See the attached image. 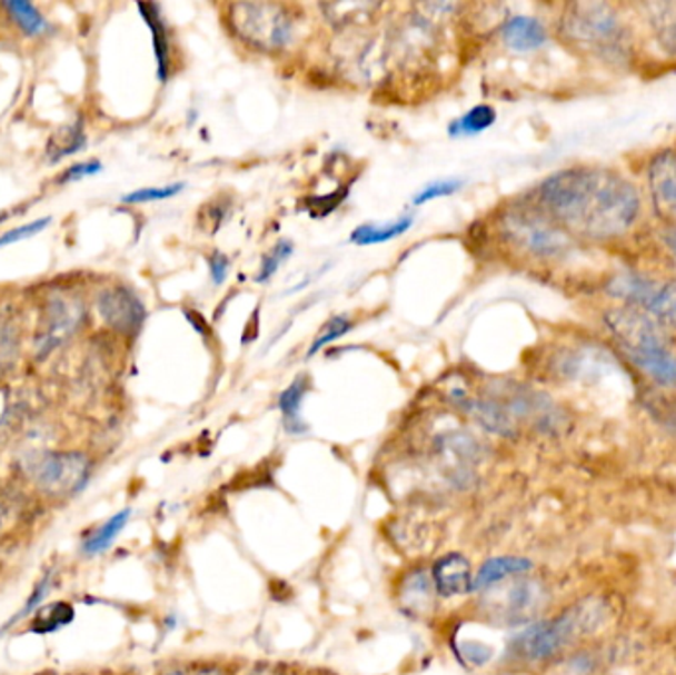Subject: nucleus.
Wrapping results in <instances>:
<instances>
[{
    "mask_svg": "<svg viewBox=\"0 0 676 675\" xmlns=\"http://www.w3.org/2000/svg\"><path fill=\"white\" fill-rule=\"evenodd\" d=\"M538 199L554 220L587 238L623 235L640 208L632 182L604 169L556 172L540 185Z\"/></svg>",
    "mask_w": 676,
    "mask_h": 675,
    "instance_id": "obj_1",
    "label": "nucleus"
},
{
    "mask_svg": "<svg viewBox=\"0 0 676 675\" xmlns=\"http://www.w3.org/2000/svg\"><path fill=\"white\" fill-rule=\"evenodd\" d=\"M605 324L639 369L663 385H676L675 349L653 319L639 309L619 307L605 316Z\"/></svg>",
    "mask_w": 676,
    "mask_h": 675,
    "instance_id": "obj_2",
    "label": "nucleus"
},
{
    "mask_svg": "<svg viewBox=\"0 0 676 675\" xmlns=\"http://www.w3.org/2000/svg\"><path fill=\"white\" fill-rule=\"evenodd\" d=\"M609 616L599 598H587L551 621L534 624L515 639V654L528 662H543L560 654L578 638L596 634Z\"/></svg>",
    "mask_w": 676,
    "mask_h": 675,
    "instance_id": "obj_3",
    "label": "nucleus"
},
{
    "mask_svg": "<svg viewBox=\"0 0 676 675\" xmlns=\"http://www.w3.org/2000/svg\"><path fill=\"white\" fill-rule=\"evenodd\" d=\"M561 37L578 48L599 56L619 58L627 48V30L609 4L576 2L561 17Z\"/></svg>",
    "mask_w": 676,
    "mask_h": 675,
    "instance_id": "obj_4",
    "label": "nucleus"
},
{
    "mask_svg": "<svg viewBox=\"0 0 676 675\" xmlns=\"http://www.w3.org/2000/svg\"><path fill=\"white\" fill-rule=\"evenodd\" d=\"M228 20L241 42L261 52H281L294 42L291 12L279 2H236L228 7Z\"/></svg>",
    "mask_w": 676,
    "mask_h": 675,
    "instance_id": "obj_5",
    "label": "nucleus"
},
{
    "mask_svg": "<svg viewBox=\"0 0 676 675\" xmlns=\"http://www.w3.org/2000/svg\"><path fill=\"white\" fill-rule=\"evenodd\" d=\"M500 228L507 240L540 258H558L571 250V240L560 226L530 210H508Z\"/></svg>",
    "mask_w": 676,
    "mask_h": 675,
    "instance_id": "obj_6",
    "label": "nucleus"
},
{
    "mask_svg": "<svg viewBox=\"0 0 676 675\" xmlns=\"http://www.w3.org/2000/svg\"><path fill=\"white\" fill-rule=\"evenodd\" d=\"M28 471L44 496L68 497L86 486L89 461L78 451H46L30 459Z\"/></svg>",
    "mask_w": 676,
    "mask_h": 675,
    "instance_id": "obj_7",
    "label": "nucleus"
},
{
    "mask_svg": "<svg viewBox=\"0 0 676 675\" xmlns=\"http://www.w3.org/2000/svg\"><path fill=\"white\" fill-rule=\"evenodd\" d=\"M609 294L647 309L665 324L676 325V281H657L637 274H619L609 281Z\"/></svg>",
    "mask_w": 676,
    "mask_h": 675,
    "instance_id": "obj_8",
    "label": "nucleus"
},
{
    "mask_svg": "<svg viewBox=\"0 0 676 675\" xmlns=\"http://www.w3.org/2000/svg\"><path fill=\"white\" fill-rule=\"evenodd\" d=\"M490 611L505 624H526L536 618L546 600L543 585L528 578H518L513 585L500 588L497 595L490 596Z\"/></svg>",
    "mask_w": 676,
    "mask_h": 675,
    "instance_id": "obj_9",
    "label": "nucleus"
},
{
    "mask_svg": "<svg viewBox=\"0 0 676 675\" xmlns=\"http://www.w3.org/2000/svg\"><path fill=\"white\" fill-rule=\"evenodd\" d=\"M83 306L80 299L53 298L46 306L42 324L36 337V347L42 355L53 351L60 343L66 341L78 329Z\"/></svg>",
    "mask_w": 676,
    "mask_h": 675,
    "instance_id": "obj_10",
    "label": "nucleus"
},
{
    "mask_svg": "<svg viewBox=\"0 0 676 675\" xmlns=\"http://www.w3.org/2000/svg\"><path fill=\"white\" fill-rule=\"evenodd\" d=\"M98 311L113 331L123 335L139 334L147 317L141 299L125 286L107 288L98 298Z\"/></svg>",
    "mask_w": 676,
    "mask_h": 675,
    "instance_id": "obj_11",
    "label": "nucleus"
},
{
    "mask_svg": "<svg viewBox=\"0 0 676 675\" xmlns=\"http://www.w3.org/2000/svg\"><path fill=\"white\" fill-rule=\"evenodd\" d=\"M649 189L658 215L676 225V155L663 151L649 162Z\"/></svg>",
    "mask_w": 676,
    "mask_h": 675,
    "instance_id": "obj_12",
    "label": "nucleus"
},
{
    "mask_svg": "<svg viewBox=\"0 0 676 675\" xmlns=\"http://www.w3.org/2000/svg\"><path fill=\"white\" fill-rule=\"evenodd\" d=\"M431 576H434L437 595L445 596V598L461 596L473 590L471 565L467 558L457 553L439 558L434 565Z\"/></svg>",
    "mask_w": 676,
    "mask_h": 675,
    "instance_id": "obj_13",
    "label": "nucleus"
},
{
    "mask_svg": "<svg viewBox=\"0 0 676 675\" xmlns=\"http://www.w3.org/2000/svg\"><path fill=\"white\" fill-rule=\"evenodd\" d=\"M137 9H139L142 20L147 22V27L151 30L152 46H155V56H157V73H159V80L165 83L169 80L170 73L169 28H167V22L162 20L159 4L139 2Z\"/></svg>",
    "mask_w": 676,
    "mask_h": 675,
    "instance_id": "obj_14",
    "label": "nucleus"
},
{
    "mask_svg": "<svg viewBox=\"0 0 676 675\" xmlns=\"http://www.w3.org/2000/svg\"><path fill=\"white\" fill-rule=\"evenodd\" d=\"M503 42L516 52H533L546 42V28L540 20L530 17H515L500 30Z\"/></svg>",
    "mask_w": 676,
    "mask_h": 675,
    "instance_id": "obj_15",
    "label": "nucleus"
},
{
    "mask_svg": "<svg viewBox=\"0 0 676 675\" xmlns=\"http://www.w3.org/2000/svg\"><path fill=\"white\" fill-rule=\"evenodd\" d=\"M533 563L523 557L489 558L473 578V590H487L490 586L507 580L508 576L525 575L533 570Z\"/></svg>",
    "mask_w": 676,
    "mask_h": 675,
    "instance_id": "obj_16",
    "label": "nucleus"
},
{
    "mask_svg": "<svg viewBox=\"0 0 676 675\" xmlns=\"http://www.w3.org/2000/svg\"><path fill=\"white\" fill-rule=\"evenodd\" d=\"M414 225V218H398L388 225H362L352 230L350 242L358 246H372V244L390 242L398 236L406 235Z\"/></svg>",
    "mask_w": 676,
    "mask_h": 675,
    "instance_id": "obj_17",
    "label": "nucleus"
},
{
    "mask_svg": "<svg viewBox=\"0 0 676 675\" xmlns=\"http://www.w3.org/2000/svg\"><path fill=\"white\" fill-rule=\"evenodd\" d=\"M86 141H88V137L83 133L81 123L62 127V129L56 131L52 139L48 141L46 157L50 159V162L62 161L66 157L80 153L81 149L86 147Z\"/></svg>",
    "mask_w": 676,
    "mask_h": 675,
    "instance_id": "obj_18",
    "label": "nucleus"
},
{
    "mask_svg": "<svg viewBox=\"0 0 676 675\" xmlns=\"http://www.w3.org/2000/svg\"><path fill=\"white\" fill-rule=\"evenodd\" d=\"M307 388H309V378L297 377L291 383V387L285 388L279 397V408L284 413L289 433H305V424L301 423L299 410H301L302 398L307 395Z\"/></svg>",
    "mask_w": 676,
    "mask_h": 675,
    "instance_id": "obj_19",
    "label": "nucleus"
},
{
    "mask_svg": "<svg viewBox=\"0 0 676 675\" xmlns=\"http://www.w3.org/2000/svg\"><path fill=\"white\" fill-rule=\"evenodd\" d=\"M495 121H497V111L495 109L490 108V106H475L465 116L455 119L454 123L449 126V136H477L480 131H487Z\"/></svg>",
    "mask_w": 676,
    "mask_h": 675,
    "instance_id": "obj_20",
    "label": "nucleus"
},
{
    "mask_svg": "<svg viewBox=\"0 0 676 675\" xmlns=\"http://www.w3.org/2000/svg\"><path fill=\"white\" fill-rule=\"evenodd\" d=\"M2 7L9 12L10 19L17 20L18 27L22 28L28 37H42L50 30L48 20L30 2L12 0V2H4Z\"/></svg>",
    "mask_w": 676,
    "mask_h": 675,
    "instance_id": "obj_21",
    "label": "nucleus"
},
{
    "mask_svg": "<svg viewBox=\"0 0 676 675\" xmlns=\"http://www.w3.org/2000/svg\"><path fill=\"white\" fill-rule=\"evenodd\" d=\"M129 522V509H125L121 514L113 515L109 522L103 523L98 532L93 533L86 543L83 550L88 555H98L103 550L109 549L113 545V540L119 537V533L123 532L125 525Z\"/></svg>",
    "mask_w": 676,
    "mask_h": 675,
    "instance_id": "obj_22",
    "label": "nucleus"
},
{
    "mask_svg": "<svg viewBox=\"0 0 676 675\" xmlns=\"http://www.w3.org/2000/svg\"><path fill=\"white\" fill-rule=\"evenodd\" d=\"M653 24L657 28L660 42L676 50V2L673 4H655L653 7Z\"/></svg>",
    "mask_w": 676,
    "mask_h": 675,
    "instance_id": "obj_23",
    "label": "nucleus"
},
{
    "mask_svg": "<svg viewBox=\"0 0 676 675\" xmlns=\"http://www.w3.org/2000/svg\"><path fill=\"white\" fill-rule=\"evenodd\" d=\"M352 329V321L347 316H335L330 317L327 324L322 325L317 334V339L312 341L311 349H309V357L317 355V353L327 347L329 343H335L345 337Z\"/></svg>",
    "mask_w": 676,
    "mask_h": 675,
    "instance_id": "obj_24",
    "label": "nucleus"
},
{
    "mask_svg": "<svg viewBox=\"0 0 676 675\" xmlns=\"http://www.w3.org/2000/svg\"><path fill=\"white\" fill-rule=\"evenodd\" d=\"M291 254H294V244L289 242V240H279V242L271 248V252L264 256L261 268H259L258 276H256V281H258V284H266V281L274 278L276 271L279 270V266H281L287 258H291Z\"/></svg>",
    "mask_w": 676,
    "mask_h": 675,
    "instance_id": "obj_25",
    "label": "nucleus"
},
{
    "mask_svg": "<svg viewBox=\"0 0 676 675\" xmlns=\"http://www.w3.org/2000/svg\"><path fill=\"white\" fill-rule=\"evenodd\" d=\"M71 618H73L71 606L63 603L52 604V606H48V608H44L42 613L36 616L34 631H56V628H60L63 624L71 622Z\"/></svg>",
    "mask_w": 676,
    "mask_h": 675,
    "instance_id": "obj_26",
    "label": "nucleus"
},
{
    "mask_svg": "<svg viewBox=\"0 0 676 675\" xmlns=\"http://www.w3.org/2000/svg\"><path fill=\"white\" fill-rule=\"evenodd\" d=\"M185 189V185H169V187H151V189H139L125 195L123 202L127 205H145V202H157V200H167L170 197L178 195L180 190Z\"/></svg>",
    "mask_w": 676,
    "mask_h": 675,
    "instance_id": "obj_27",
    "label": "nucleus"
},
{
    "mask_svg": "<svg viewBox=\"0 0 676 675\" xmlns=\"http://www.w3.org/2000/svg\"><path fill=\"white\" fill-rule=\"evenodd\" d=\"M461 187L463 180L459 179L439 180V182H434V185H429L426 189L419 190L418 195H416V199H414V205H416V207H421V205H426L429 200L449 197V195H454V192H457Z\"/></svg>",
    "mask_w": 676,
    "mask_h": 675,
    "instance_id": "obj_28",
    "label": "nucleus"
},
{
    "mask_svg": "<svg viewBox=\"0 0 676 675\" xmlns=\"http://www.w3.org/2000/svg\"><path fill=\"white\" fill-rule=\"evenodd\" d=\"M50 222H52V218L48 217L34 220V222H28L24 226H18V228L10 230L7 235L0 236V248H7L10 244L22 242V240H28L32 236L40 235L44 228H48Z\"/></svg>",
    "mask_w": 676,
    "mask_h": 675,
    "instance_id": "obj_29",
    "label": "nucleus"
},
{
    "mask_svg": "<svg viewBox=\"0 0 676 675\" xmlns=\"http://www.w3.org/2000/svg\"><path fill=\"white\" fill-rule=\"evenodd\" d=\"M103 169V165L99 161H83L78 162V165H73L70 167L68 171L63 172L62 179L60 182H76V180L88 179V177H93V175H98Z\"/></svg>",
    "mask_w": 676,
    "mask_h": 675,
    "instance_id": "obj_30",
    "label": "nucleus"
},
{
    "mask_svg": "<svg viewBox=\"0 0 676 675\" xmlns=\"http://www.w3.org/2000/svg\"><path fill=\"white\" fill-rule=\"evenodd\" d=\"M230 274V260L220 252H213L210 258V276L216 286H222Z\"/></svg>",
    "mask_w": 676,
    "mask_h": 675,
    "instance_id": "obj_31",
    "label": "nucleus"
},
{
    "mask_svg": "<svg viewBox=\"0 0 676 675\" xmlns=\"http://www.w3.org/2000/svg\"><path fill=\"white\" fill-rule=\"evenodd\" d=\"M463 654H465V657H467L469 662H473L475 666H483V664H487L490 657H493V649L487 648L485 644L469 642V644L463 646Z\"/></svg>",
    "mask_w": 676,
    "mask_h": 675,
    "instance_id": "obj_32",
    "label": "nucleus"
},
{
    "mask_svg": "<svg viewBox=\"0 0 676 675\" xmlns=\"http://www.w3.org/2000/svg\"><path fill=\"white\" fill-rule=\"evenodd\" d=\"M665 242H667L668 248H670L676 256V226L665 235Z\"/></svg>",
    "mask_w": 676,
    "mask_h": 675,
    "instance_id": "obj_33",
    "label": "nucleus"
},
{
    "mask_svg": "<svg viewBox=\"0 0 676 675\" xmlns=\"http://www.w3.org/2000/svg\"><path fill=\"white\" fill-rule=\"evenodd\" d=\"M249 675H279L274 669H269V667H259L256 672H251Z\"/></svg>",
    "mask_w": 676,
    "mask_h": 675,
    "instance_id": "obj_34",
    "label": "nucleus"
},
{
    "mask_svg": "<svg viewBox=\"0 0 676 675\" xmlns=\"http://www.w3.org/2000/svg\"><path fill=\"white\" fill-rule=\"evenodd\" d=\"M192 675H223L220 672H216V669H202V672H196Z\"/></svg>",
    "mask_w": 676,
    "mask_h": 675,
    "instance_id": "obj_35",
    "label": "nucleus"
},
{
    "mask_svg": "<svg viewBox=\"0 0 676 675\" xmlns=\"http://www.w3.org/2000/svg\"><path fill=\"white\" fill-rule=\"evenodd\" d=\"M4 509H2V505H0V527H2V523H4Z\"/></svg>",
    "mask_w": 676,
    "mask_h": 675,
    "instance_id": "obj_36",
    "label": "nucleus"
},
{
    "mask_svg": "<svg viewBox=\"0 0 676 675\" xmlns=\"http://www.w3.org/2000/svg\"><path fill=\"white\" fill-rule=\"evenodd\" d=\"M7 218H9V215H7V212H2V215H0V222H2V220H7Z\"/></svg>",
    "mask_w": 676,
    "mask_h": 675,
    "instance_id": "obj_37",
    "label": "nucleus"
},
{
    "mask_svg": "<svg viewBox=\"0 0 676 675\" xmlns=\"http://www.w3.org/2000/svg\"><path fill=\"white\" fill-rule=\"evenodd\" d=\"M167 675H187L185 674V672H170V674Z\"/></svg>",
    "mask_w": 676,
    "mask_h": 675,
    "instance_id": "obj_38",
    "label": "nucleus"
}]
</instances>
